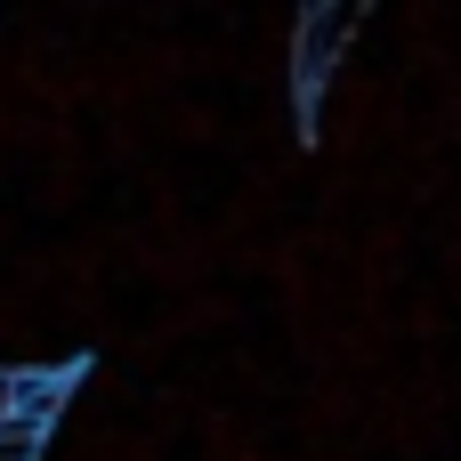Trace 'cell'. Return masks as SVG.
Masks as SVG:
<instances>
[{"label": "cell", "instance_id": "1", "mask_svg": "<svg viewBox=\"0 0 461 461\" xmlns=\"http://www.w3.org/2000/svg\"><path fill=\"white\" fill-rule=\"evenodd\" d=\"M348 32H357V8H316V16H308V49H300V81H308V89L332 73V57H340Z\"/></svg>", "mask_w": 461, "mask_h": 461}, {"label": "cell", "instance_id": "2", "mask_svg": "<svg viewBox=\"0 0 461 461\" xmlns=\"http://www.w3.org/2000/svg\"><path fill=\"white\" fill-rule=\"evenodd\" d=\"M41 438H49L41 421H24V413H8V421H0V461H32V454H41Z\"/></svg>", "mask_w": 461, "mask_h": 461}]
</instances>
